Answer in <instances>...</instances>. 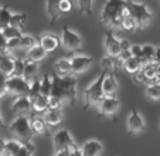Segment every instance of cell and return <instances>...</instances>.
<instances>
[{
  "label": "cell",
  "instance_id": "obj_7",
  "mask_svg": "<svg viewBox=\"0 0 160 156\" xmlns=\"http://www.w3.org/2000/svg\"><path fill=\"white\" fill-rule=\"evenodd\" d=\"M31 84L26 81L23 77H14L10 75L7 78V94L14 96H28Z\"/></svg>",
  "mask_w": 160,
  "mask_h": 156
},
{
  "label": "cell",
  "instance_id": "obj_5",
  "mask_svg": "<svg viewBox=\"0 0 160 156\" xmlns=\"http://www.w3.org/2000/svg\"><path fill=\"white\" fill-rule=\"evenodd\" d=\"M129 13L133 17V20L136 21L138 30H142V29L148 27L149 24L152 23V20H153V13L142 2L129 0Z\"/></svg>",
  "mask_w": 160,
  "mask_h": 156
},
{
  "label": "cell",
  "instance_id": "obj_25",
  "mask_svg": "<svg viewBox=\"0 0 160 156\" xmlns=\"http://www.w3.org/2000/svg\"><path fill=\"white\" fill-rule=\"evenodd\" d=\"M62 111L61 109H48V111L44 114V119L47 122V125H51V126H55L58 123H61L62 121Z\"/></svg>",
  "mask_w": 160,
  "mask_h": 156
},
{
  "label": "cell",
  "instance_id": "obj_27",
  "mask_svg": "<svg viewBox=\"0 0 160 156\" xmlns=\"http://www.w3.org/2000/svg\"><path fill=\"white\" fill-rule=\"evenodd\" d=\"M154 55H156V47H154V45H152V44L142 45V61H143V64L154 61Z\"/></svg>",
  "mask_w": 160,
  "mask_h": 156
},
{
  "label": "cell",
  "instance_id": "obj_38",
  "mask_svg": "<svg viewBox=\"0 0 160 156\" xmlns=\"http://www.w3.org/2000/svg\"><path fill=\"white\" fill-rule=\"evenodd\" d=\"M146 95H148L150 99H153V101H157V99H160V87L149 84L148 88H146Z\"/></svg>",
  "mask_w": 160,
  "mask_h": 156
},
{
  "label": "cell",
  "instance_id": "obj_36",
  "mask_svg": "<svg viewBox=\"0 0 160 156\" xmlns=\"http://www.w3.org/2000/svg\"><path fill=\"white\" fill-rule=\"evenodd\" d=\"M24 64H26V60H23V58H16L14 57V70H13V74L12 75H14V77H23Z\"/></svg>",
  "mask_w": 160,
  "mask_h": 156
},
{
  "label": "cell",
  "instance_id": "obj_4",
  "mask_svg": "<svg viewBox=\"0 0 160 156\" xmlns=\"http://www.w3.org/2000/svg\"><path fill=\"white\" fill-rule=\"evenodd\" d=\"M106 75V70H103L102 74L95 80L91 85H88L87 90L84 91V108L88 109L91 107H99L102 99L105 98V94L102 90V82Z\"/></svg>",
  "mask_w": 160,
  "mask_h": 156
},
{
  "label": "cell",
  "instance_id": "obj_41",
  "mask_svg": "<svg viewBox=\"0 0 160 156\" xmlns=\"http://www.w3.org/2000/svg\"><path fill=\"white\" fill-rule=\"evenodd\" d=\"M130 54H132V57H138L142 60V45L132 44L130 45Z\"/></svg>",
  "mask_w": 160,
  "mask_h": 156
},
{
  "label": "cell",
  "instance_id": "obj_14",
  "mask_svg": "<svg viewBox=\"0 0 160 156\" xmlns=\"http://www.w3.org/2000/svg\"><path fill=\"white\" fill-rule=\"evenodd\" d=\"M94 60L88 55H75L71 58V67H72V74H82L85 72L91 65Z\"/></svg>",
  "mask_w": 160,
  "mask_h": 156
},
{
  "label": "cell",
  "instance_id": "obj_39",
  "mask_svg": "<svg viewBox=\"0 0 160 156\" xmlns=\"http://www.w3.org/2000/svg\"><path fill=\"white\" fill-rule=\"evenodd\" d=\"M7 78H9V75H6L0 70V98H3L7 94Z\"/></svg>",
  "mask_w": 160,
  "mask_h": 156
},
{
  "label": "cell",
  "instance_id": "obj_16",
  "mask_svg": "<svg viewBox=\"0 0 160 156\" xmlns=\"http://www.w3.org/2000/svg\"><path fill=\"white\" fill-rule=\"evenodd\" d=\"M102 143L97 139H91V141H87L84 145L81 146L82 155L84 156H99L102 153Z\"/></svg>",
  "mask_w": 160,
  "mask_h": 156
},
{
  "label": "cell",
  "instance_id": "obj_47",
  "mask_svg": "<svg viewBox=\"0 0 160 156\" xmlns=\"http://www.w3.org/2000/svg\"><path fill=\"white\" fill-rule=\"evenodd\" d=\"M149 84L150 85H157V87H160V75H156V77L152 80V81H149Z\"/></svg>",
  "mask_w": 160,
  "mask_h": 156
},
{
  "label": "cell",
  "instance_id": "obj_32",
  "mask_svg": "<svg viewBox=\"0 0 160 156\" xmlns=\"http://www.w3.org/2000/svg\"><path fill=\"white\" fill-rule=\"evenodd\" d=\"M2 31H3L4 37H6L7 40H10V39H17V37H21V36H23V33H21V29L14 27V26H7V27L3 29Z\"/></svg>",
  "mask_w": 160,
  "mask_h": 156
},
{
  "label": "cell",
  "instance_id": "obj_37",
  "mask_svg": "<svg viewBox=\"0 0 160 156\" xmlns=\"http://www.w3.org/2000/svg\"><path fill=\"white\" fill-rule=\"evenodd\" d=\"M14 156H34V146L31 143H23Z\"/></svg>",
  "mask_w": 160,
  "mask_h": 156
},
{
  "label": "cell",
  "instance_id": "obj_43",
  "mask_svg": "<svg viewBox=\"0 0 160 156\" xmlns=\"http://www.w3.org/2000/svg\"><path fill=\"white\" fill-rule=\"evenodd\" d=\"M3 51H9L7 50V39L4 37L3 31L0 30V53H3Z\"/></svg>",
  "mask_w": 160,
  "mask_h": 156
},
{
  "label": "cell",
  "instance_id": "obj_10",
  "mask_svg": "<svg viewBox=\"0 0 160 156\" xmlns=\"http://www.w3.org/2000/svg\"><path fill=\"white\" fill-rule=\"evenodd\" d=\"M145 129L146 125L142 115L139 114V111L136 108H133L129 118H128V132L132 133V135H138V133H142Z\"/></svg>",
  "mask_w": 160,
  "mask_h": 156
},
{
  "label": "cell",
  "instance_id": "obj_24",
  "mask_svg": "<svg viewBox=\"0 0 160 156\" xmlns=\"http://www.w3.org/2000/svg\"><path fill=\"white\" fill-rule=\"evenodd\" d=\"M30 123H31V129H33L34 135H47L48 133L47 122H45L44 118H31Z\"/></svg>",
  "mask_w": 160,
  "mask_h": 156
},
{
  "label": "cell",
  "instance_id": "obj_33",
  "mask_svg": "<svg viewBox=\"0 0 160 156\" xmlns=\"http://www.w3.org/2000/svg\"><path fill=\"white\" fill-rule=\"evenodd\" d=\"M121 29H122V30H125V31H129V33H132V31L138 30V26H136V21L133 20V17L129 14V16H126V17L122 20Z\"/></svg>",
  "mask_w": 160,
  "mask_h": 156
},
{
  "label": "cell",
  "instance_id": "obj_15",
  "mask_svg": "<svg viewBox=\"0 0 160 156\" xmlns=\"http://www.w3.org/2000/svg\"><path fill=\"white\" fill-rule=\"evenodd\" d=\"M31 109H33V105L28 96H17L12 105V112L17 115H27Z\"/></svg>",
  "mask_w": 160,
  "mask_h": 156
},
{
  "label": "cell",
  "instance_id": "obj_44",
  "mask_svg": "<svg viewBox=\"0 0 160 156\" xmlns=\"http://www.w3.org/2000/svg\"><path fill=\"white\" fill-rule=\"evenodd\" d=\"M130 43L128 41V40H121V47H122V53L123 51H129L130 50Z\"/></svg>",
  "mask_w": 160,
  "mask_h": 156
},
{
  "label": "cell",
  "instance_id": "obj_9",
  "mask_svg": "<svg viewBox=\"0 0 160 156\" xmlns=\"http://www.w3.org/2000/svg\"><path fill=\"white\" fill-rule=\"evenodd\" d=\"M52 145H54V150L58 152V150H64V149H72L77 143L67 129H61L57 133H54Z\"/></svg>",
  "mask_w": 160,
  "mask_h": 156
},
{
  "label": "cell",
  "instance_id": "obj_17",
  "mask_svg": "<svg viewBox=\"0 0 160 156\" xmlns=\"http://www.w3.org/2000/svg\"><path fill=\"white\" fill-rule=\"evenodd\" d=\"M0 70L6 75H12L14 70V57L10 54V51H3L0 53Z\"/></svg>",
  "mask_w": 160,
  "mask_h": 156
},
{
  "label": "cell",
  "instance_id": "obj_13",
  "mask_svg": "<svg viewBox=\"0 0 160 156\" xmlns=\"http://www.w3.org/2000/svg\"><path fill=\"white\" fill-rule=\"evenodd\" d=\"M103 70H106V68H103ZM102 90H103L105 96H115L116 91H118V81H116L115 71L106 70V75L102 82Z\"/></svg>",
  "mask_w": 160,
  "mask_h": 156
},
{
  "label": "cell",
  "instance_id": "obj_6",
  "mask_svg": "<svg viewBox=\"0 0 160 156\" xmlns=\"http://www.w3.org/2000/svg\"><path fill=\"white\" fill-rule=\"evenodd\" d=\"M45 9L51 24L57 23L64 14L72 9V0H45Z\"/></svg>",
  "mask_w": 160,
  "mask_h": 156
},
{
  "label": "cell",
  "instance_id": "obj_20",
  "mask_svg": "<svg viewBox=\"0 0 160 156\" xmlns=\"http://www.w3.org/2000/svg\"><path fill=\"white\" fill-rule=\"evenodd\" d=\"M48 99H50V96L40 94V95L31 102L33 111L37 112V114H45V112L48 111Z\"/></svg>",
  "mask_w": 160,
  "mask_h": 156
},
{
  "label": "cell",
  "instance_id": "obj_3",
  "mask_svg": "<svg viewBox=\"0 0 160 156\" xmlns=\"http://www.w3.org/2000/svg\"><path fill=\"white\" fill-rule=\"evenodd\" d=\"M10 133L21 143H31L34 132L31 129L30 118L27 115H17V118L10 123Z\"/></svg>",
  "mask_w": 160,
  "mask_h": 156
},
{
  "label": "cell",
  "instance_id": "obj_31",
  "mask_svg": "<svg viewBox=\"0 0 160 156\" xmlns=\"http://www.w3.org/2000/svg\"><path fill=\"white\" fill-rule=\"evenodd\" d=\"M51 88H52V78H50V75L45 74L41 78V94L50 96L51 95Z\"/></svg>",
  "mask_w": 160,
  "mask_h": 156
},
{
  "label": "cell",
  "instance_id": "obj_26",
  "mask_svg": "<svg viewBox=\"0 0 160 156\" xmlns=\"http://www.w3.org/2000/svg\"><path fill=\"white\" fill-rule=\"evenodd\" d=\"M21 142L17 141V139H10V141H6L4 143V148L2 150V155L3 156H14L17 153V150L21 148Z\"/></svg>",
  "mask_w": 160,
  "mask_h": 156
},
{
  "label": "cell",
  "instance_id": "obj_22",
  "mask_svg": "<svg viewBox=\"0 0 160 156\" xmlns=\"http://www.w3.org/2000/svg\"><path fill=\"white\" fill-rule=\"evenodd\" d=\"M47 54H48V53H47L40 44H37V45H34L33 48H30V50L27 51V58H26V60L34 61V63H40V61L44 60Z\"/></svg>",
  "mask_w": 160,
  "mask_h": 156
},
{
  "label": "cell",
  "instance_id": "obj_2",
  "mask_svg": "<svg viewBox=\"0 0 160 156\" xmlns=\"http://www.w3.org/2000/svg\"><path fill=\"white\" fill-rule=\"evenodd\" d=\"M51 95L60 98L64 104H75L77 101V78L74 75L61 77L58 74L52 75Z\"/></svg>",
  "mask_w": 160,
  "mask_h": 156
},
{
  "label": "cell",
  "instance_id": "obj_46",
  "mask_svg": "<svg viewBox=\"0 0 160 156\" xmlns=\"http://www.w3.org/2000/svg\"><path fill=\"white\" fill-rule=\"evenodd\" d=\"M71 155V149H64V150H58L54 153V156H70Z\"/></svg>",
  "mask_w": 160,
  "mask_h": 156
},
{
  "label": "cell",
  "instance_id": "obj_48",
  "mask_svg": "<svg viewBox=\"0 0 160 156\" xmlns=\"http://www.w3.org/2000/svg\"><path fill=\"white\" fill-rule=\"evenodd\" d=\"M154 63H160V45L156 48V55H154Z\"/></svg>",
  "mask_w": 160,
  "mask_h": 156
},
{
  "label": "cell",
  "instance_id": "obj_42",
  "mask_svg": "<svg viewBox=\"0 0 160 156\" xmlns=\"http://www.w3.org/2000/svg\"><path fill=\"white\" fill-rule=\"evenodd\" d=\"M16 48H20V37L7 40V50L12 51V50H16Z\"/></svg>",
  "mask_w": 160,
  "mask_h": 156
},
{
  "label": "cell",
  "instance_id": "obj_34",
  "mask_svg": "<svg viewBox=\"0 0 160 156\" xmlns=\"http://www.w3.org/2000/svg\"><path fill=\"white\" fill-rule=\"evenodd\" d=\"M41 94V81L40 80H34L33 82H31V87H30V94H28V98H30V101L33 102L34 99L37 98V96Z\"/></svg>",
  "mask_w": 160,
  "mask_h": 156
},
{
  "label": "cell",
  "instance_id": "obj_45",
  "mask_svg": "<svg viewBox=\"0 0 160 156\" xmlns=\"http://www.w3.org/2000/svg\"><path fill=\"white\" fill-rule=\"evenodd\" d=\"M70 156H84V155H82L81 148H78V146L75 145V146L71 149V155H70Z\"/></svg>",
  "mask_w": 160,
  "mask_h": 156
},
{
  "label": "cell",
  "instance_id": "obj_28",
  "mask_svg": "<svg viewBox=\"0 0 160 156\" xmlns=\"http://www.w3.org/2000/svg\"><path fill=\"white\" fill-rule=\"evenodd\" d=\"M10 20H12V12L9 10V7H0V30L10 26Z\"/></svg>",
  "mask_w": 160,
  "mask_h": 156
},
{
  "label": "cell",
  "instance_id": "obj_51",
  "mask_svg": "<svg viewBox=\"0 0 160 156\" xmlns=\"http://www.w3.org/2000/svg\"><path fill=\"white\" fill-rule=\"evenodd\" d=\"M0 156H3V155H2V152H0Z\"/></svg>",
  "mask_w": 160,
  "mask_h": 156
},
{
  "label": "cell",
  "instance_id": "obj_49",
  "mask_svg": "<svg viewBox=\"0 0 160 156\" xmlns=\"http://www.w3.org/2000/svg\"><path fill=\"white\" fill-rule=\"evenodd\" d=\"M4 143H6V141H4L2 136H0V152L3 150V148H4Z\"/></svg>",
  "mask_w": 160,
  "mask_h": 156
},
{
  "label": "cell",
  "instance_id": "obj_8",
  "mask_svg": "<svg viewBox=\"0 0 160 156\" xmlns=\"http://www.w3.org/2000/svg\"><path fill=\"white\" fill-rule=\"evenodd\" d=\"M61 44L65 50L68 51H77L81 48L82 45V39L79 34H77L74 30L70 27H62V34H61Z\"/></svg>",
  "mask_w": 160,
  "mask_h": 156
},
{
  "label": "cell",
  "instance_id": "obj_35",
  "mask_svg": "<svg viewBox=\"0 0 160 156\" xmlns=\"http://www.w3.org/2000/svg\"><path fill=\"white\" fill-rule=\"evenodd\" d=\"M77 2H78L79 12L87 16L92 14V0H77Z\"/></svg>",
  "mask_w": 160,
  "mask_h": 156
},
{
  "label": "cell",
  "instance_id": "obj_18",
  "mask_svg": "<svg viewBox=\"0 0 160 156\" xmlns=\"http://www.w3.org/2000/svg\"><path fill=\"white\" fill-rule=\"evenodd\" d=\"M38 44L44 48L47 53H52L54 50H57V47L60 45V40L52 34H42L38 39Z\"/></svg>",
  "mask_w": 160,
  "mask_h": 156
},
{
  "label": "cell",
  "instance_id": "obj_1",
  "mask_svg": "<svg viewBox=\"0 0 160 156\" xmlns=\"http://www.w3.org/2000/svg\"><path fill=\"white\" fill-rule=\"evenodd\" d=\"M129 14V0H108L102 7L101 21L108 27L121 29L122 20Z\"/></svg>",
  "mask_w": 160,
  "mask_h": 156
},
{
  "label": "cell",
  "instance_id": "obj_21",
  "mask_svg": "<svg viewBox=\"0 0 160 156\" xmlns=\"http://www.w3.org/2000/svg\"><path fill=\"white\" fill-rule=\"evenodd\" d=\"M143 67V61L138 57H129L128 60L123 61V68L126 70L129 74H138Z\"/></svg>",
  "mask_w": 160,
  "mask_h": 156
},
{
  "label": "cell",
  "instance_id": "obj_50",
  "mask_svg": "<svg viewBox=\"0 0 160 156\" xmlns=\"http://www.w3.org/2000/svg\"><path fill=\"white\" fill-rule=\"evenodd\" d=\"M4 126V122H3V118H2V115H0V128H3Z\"/></svg>",
  "mask_w": 160,
  "mask_h": 156
},
{
  "label": "cell",
  "instance_id": "obj_11",
  "mask_svg": "<svg viewBox=\"0 0 160 156\" xmlns=\"http://www.w3.org/2000/svg\"><path fill=\"white\" fill-rule=\"evenodd\" d=\"M98 109H99V114L103 117H113L119 109V99L116 96H105Z\"/></svg>",
  "mask_w": 160,
  "mask_h": 156
},
{
  "label": "cell",
  "instance_id": "obj_40",
  "mask_svg": "<svg viewBox=\"0 0 160 156\" xmlns=\"http://www.w3.org/2000/svg\"><path fill=\"white\" fill-rule=\"evenodd\" d=\"M62 105H64V102L61 101L60 98L50 95V99H48V109H61V108H62Z\"/></svg>",
  "mask_w": 160,
  "mask_h": 156
},
{
  "label": "cell",
  "instance_id": "obj_29",
  "mask_svg": "<svg viewBox=\"0 0 160 156\" xmlns=\"http://www.w3.org/2000/svg\"><path fill=\"white\" fill-rule=\"evenodd\" d=\"M34 45H37V39L33 36H28V34H23L20 37V48L21 50H30Z\"/></svg>",
  "mask_w": 160,
  "mask_h": 156
},
{
  "label": "cell",
  "instance_id": "obj_23",
  "mask_svg": "<svg viewBox=\"0 0 160 156\" xmlns=\"http://www.w3.org/2000/svg\"><path fill=\"white\" fill-rule=\"evenodd\" d=\"M55 68V74L61 75V77H67V75L72 74V67H71V60H67V58H61L55 63L54 65Z\"/></svg>",
  "mask_w": 160,
  "mask_h": 156
},
{
  "label": "cell",
  "instance_id": "obj_12",
  "mask_svg": "<svg viewBox=\"0 0 160 156\" xmlns=\"http://www.w3.org/2000/svg\"><path fill=\"white\" fill-rule=\"evenodd\" d=\"M105 50L106 54L112 58H118L122 54V47H121V40H118L111 31L105 34Z\"/></svg>",
  "mask_w": 160,
  "mask_h": 156
},
{
  "label": "cell",
  "instance_id": "obj_30",
  "mask_svg": "<svg viewBox=\"0 0 160 156\" xmlns=\"http://www.w3.org/2000/svg\"><path fill=\"white\" fill-rule=\"evenodd\" d=\"M27 21V14L26 13H13L12 14V20H10V26L21 29Z\"/></svg>",
  "mask_w": 160,
  "mask_h": 156
},
{
  "label": "cell",
  "instance_id": "obj_19",
  "mask_svg": "<svg viewBox=\"0 0 160 156\" xmlns=\"http://www.w3.org/2000/svg\"><path fill=\"white\" fill-rule=\"evenodd\" d=\"M37 72H38V64L34 63V61L26 60L24 71H23V78L31 84V82L37 78Z\"/></svg>",
  "mask_w": 160,
  "mask_h": 156
}]
</instances>
